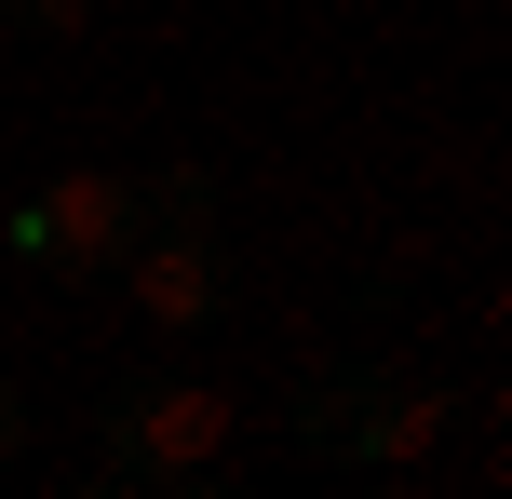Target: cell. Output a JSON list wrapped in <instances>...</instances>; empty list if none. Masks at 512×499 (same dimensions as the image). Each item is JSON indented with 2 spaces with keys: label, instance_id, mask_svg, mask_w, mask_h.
Masks as SVG:
<instances>
[{
  "label": "cell",
  "instance_id": "obj_1",
  "mask_svg": "<svg viewBox=\"0 0 512 499\" xmlns=\"http://www.w3.org/2000/svg\"><path fill=\"white\" fill-rule=\"evenodd\" d=\"M108 270H122V297L162 338H203V324L230 311V243H216V176L203 162H162L149 176V216H135V243Z\"/></svg>",
  "mask_w": 512,
  "mask_h": 499
},
{
  "label": "cell",
  "instance_id": "obj_6",
  "mask_svg": "<svg viewBox=\"0 0 512 499\" xmlns=\"http://www.w3.org/2000/svg\"><path fill=\"white\" fill-rule=\"evenodd\" d=\"M0 459H27V392L0 378Z\"/></svg>",
  "mask_w": 512,
  "mask_h": 499
},
{
  "label": "cell",
  "instance_id": "obj_3",
  "mask_svg": "<svg viewBox=\"0 0 512 499\" xmlns=\"http://www.w3.org/2000/svg\"><path fill=\"white\" fill-rule=\"evenodd\" d=\"M135 216H149V189H135V176H54V189H27V203H14L0 257L41 270V284H95V270L135 243Z\"/></svg>",
  "mask_w": 512,
  "mask_h": 499
},
{
  "label": "cell",
  "instance_id": "obj_5",
  "mask_svg": "<svg viewBox=\"0 0 512 499\" xmlns=\"http://www.w3.org/2000/svg\"><path fill=\"white\" fill-rule=\"evenodd\" d=\"M0 27H27V41H81L95 0H0Z\"/></svg>",
  "mask_w": 512,
  "mask_h": 499
},
{
  "label": "cell",
  "instance_id": "obj_4",
  "mask_svg": "<svg viewBox=\"0 0 512 499\" xmlns=\"http://www.w3.org/2000/svg\"><path fill=\"white\" fill-rule=\"evenodd\" d=\"M391 392H405L391 365H337V378H310V392H297V459H364V432H378Z\"/></svg>",
  "mask_w": 512,
  "mask_h": 499
},
{
  "label": "cell",
  "instance_id": "obj_2",
  "mask_svg": "<svg viewBox=\"0 0 512 499\" xmlns=\"http://www.w3.org/2000/svg\"><path fill=\"white\" fill-rule=\"evenodd\" d=\"M230 473V405L203 392V378H108V405H95V486H216Z\"/></svg>",
  "mask_w": 512,
  "mask_h": 499
}]
</instances>
